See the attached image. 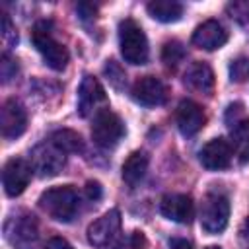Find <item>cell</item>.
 Masks as SVG:
<instances>
[{
	"instance_id": "obj_7",
	"label": "cell",
	"mask_w": 249,
	"mask_h": 249,
	"mask_svg": "<svg viewBox=\"0 0 249 249\" xmlns=\"http://www.w3.org/2000/svg\"><path fill=\"white\" fill-rule=\"evenodd\" d=\"M121 237V214L119 210H109L97 218L88 228V241L97 249H111Z\"/></svg>"
},
{
	"instance_id": "obj_16",
	"label": "cell",
	"mask_w": 249,
	"mask_h": 249,
	"mask_svg": "<svg viewBox=\"0 0 249 249\" xmlns=\"http://www.w3.org/2000/svg\"><path fill=\"white\" fill-rule=\"evenodd\" d=\"M105 101H107V95L101 84L93 76H84L78 89V113L82 117H88Z\"/></svg>"
},
{
	"instance_id": "obj_2",
	"label": "cell",
	"mask_w": 249,
	"mask_h": 249,
	"mask_svg": "<svg viewBox=\"0 0 249 249\" xmlns=\"http://www.w3.org/2000/svg\"><path fill=\"white\" fill-rule=\"evenodd\" d=\"M33 45L35 49L41 53V56L45 58V62L53 68V70H64L68 64V51L64 45H60L54 37H53V23L47 19H41L35 23L33 33H31Z\"/></svg>"
},
{
	"instance_id": "obj_22",
	"label": "cell",
	"mask_w": 249,
	"mask_h": 249,
	"mask_svg": "<svg viewBox=\"0 0 249 249\" xmlns=\"http://www.w3.org/2000/svg\"><path fill=\"white\" fill-rule=\"evenodd\" d=\"M185 58V47L179 41H167L161 49V60L167 68H177Z\"/></svg>"
},
{
	"instance_id": "obj_3",
	"label": "cell",
	"mask_w": 249,
	"mask_h": 249,
	"mask_svg": "<svg viewBox=\"0 0 249 249\" xmlns=\"http://www.w3.org/2000/svg\"><path fill=\"white\" fill-rule=\"evenodd\" d=\"M119 45L121 54L130 64H146L148 62V39L142 31V27L134 19H123L119 23Z\"/></svg>"
},
{
	"instance_id": "obj_19",
	"label": "cell",
	"mask_w": 249,
	"mask_h": 249,
	"mask_svg": "<svg viewBox=\"0 0 249 249\" xmlns=\"http://www.w3.org/2000/svg\"><path fill=\"white\" fill-rule=\"evenodd\" d=\"M146 169H148V156L144 152H132L126 161L123 163V181L130 187L138 185L144 175H146Z\"/></svg>"
},
{
	"instance_id": "obj_5",
	"label": "cell",
	"mask_w": 249,
	"mask_h": 249,
	"mask_svg": "<svg viewBox=\"0 0 249 249\" xmlns=\"http://www.w3.org/2000/svg\"><path fill=\"white\" fill-rule=\"evenodd\" d=\"M226 124L231 136V148L239 158V163L249 161V117L241 103H231L226 111Z\"/></svg>"
},
{
	"instance_id": "obj_6",
	"label": "cell",
	"mask_w": 249,
	"mask_h": 249,
	"mask_svg": "<svg viewBox=\"0 0 249 249\" xmlns=\"http://www.w3.org/2000/svg\"><path fill=\"white\" fill-rule=\"evenodd\" d=\"M230 218V200L222 193H208L200 208V226L206 233H220L226 230Z\"/></svg>"
},
{
	"instance_id": "obj_10",
	"label": "cell",
	"mask_w": 249,
	"mask_h": 249,
	"mask_svg": "<svg viewBox=\"0 0 249 249\" xmlns=\"http://www.w3.org/2000/svg\"><path fill=\"white\" fill-rule=\"evenodd\" d=\"M167 95H169L167 86L160 78H156V76H142L132 86V97H134V101L140 103V105H144V107L163 105L167 101Z\"/></svg>"
},
{
	"instance_id": "obj_17",
	"label": "cell",
	"mask_w": 249,
	"mask_h": 249,
	"mask_svg": "<svg viewBox=\"0 0 249 249\" xmlns=\"http://www.w3.org/2000/svg\"><path fill=\"white\" fill-rule=\"evenodd\" d=\"M226 41H228V31L216 19H208L200 23L193 33V45L204 51H216L222 45H226Z\"/></svg>"
},
{
	"instance_id": "obj_23",
	"label": "cell",
	"mask_w": 249,
	"mask_h": 249,
	"mask_svg": "<svg viewBox=\"0 0 249 249\" xmlns=\"http://www.w3.org/2000/svg\"><path fill=\"white\" fill-rule=\"evenodd\" d=\"M103 72H105V76H107L109 84H111L115 89H123V88H124V84H126L124 70H123V68H121V66H119L115 60H109V62L105 64Z\"/></svg>"
},
{
	"instance_id": "obj_24",
	"label": "cell",
	"mask_w": 249,
	"mask_h": 249,
	"mask_svg": "<svg viewBox=\"0 0 249 249\" xmlns=\"http://www.w3.org/2000/svg\"><path fill=\"white\" fill-rule=\"evenodd\" d=\"M230 76L233 82H247L249 80V58H237L230 66Z\"/></svg>"
},
{
	"instance_id": "obj_15",
	"label": "cell",
	"mask_w": 249,
	"mask_h": 249,
	"mask_svg": "<svg viewBox=\"0 0 249 249\" xmlns=\"http://www.w3.org/2000/svg\"><path fill=\"white\" fill-rule=\"evenodd\" d=\"M175 123H177V128L181 130V134L193 136V134H196L204 126L206 115H204V111H202V107L198 103H195L191 99H183L177 105Z\"/></svg>"
},
{
	"instance_id": "obj_33",
	"label": "cell",
	"mask_w": 249,
	"mask_h": 249,
	"mask_svg": "<svg viewBox=\"0 0 249 249\" xmlns=\"http://www.w3.org/2000/svg\"><path fill=\"white\" fill-rule=\"evenodd\" d=\"M206 249H220V247H216V245H212V247H206Z\"/></svg>"
},
{
	"instance_id": "obj_1",
	"label": "cell",
	"mask_w": 249,
	"mask_h": 249,
	"mask_svg": "<svg viewBox=\"0 0 249 249\" xmlns=\"http://www.w3.org/2000/svg\"><path fill=\"white\" fill-rule=\"evenodd\" d=\"M39 206L53 220L66 224L76 218L78 208H80V196H78V191L70 185L53 187V189H47L39 196Z\"/></svg>"
},
{
	"instance_id": "obj_21",
	"label": "cell",
	"mask_w": 249,
	"mask_h": 249,
	"mask_svg": "<svg viewBox=\"0 0 249 249\" xmlns=\"http://www.w3.org/2000/svg\"><path fill=\"white\" fill-rule=\"evenodd\" d=\"M51 142L60 148L64 154H76V152H82L84 150V142L80 138L78 132L70 130V128H60V130H54L51 134Z\"/></svg>"
},
{
	"instance_id": "obj_26",
	"label": "cell",
	"mask_w": 249,
	"mask_h": 249,
	"mask_svg": "<svg viewBox=\"0 0 249 249\" xmlns=\"http://www.w3.org/2000/svg\"><path fill=\"white\" fill-rule=\"evenodd\" d=\"M228 12L233 19H237L241 23L249 21V2H233L228 6Z\"/></svg>"
},
{
	"instance_id": "obj_14",
	"label": "cell",
	"mask_w": 249,
	"mask_h": 249,
	"mask_svg": "<svg viewBox=\"0 0 249 249\" xmlns=\"http://www.w3.org/2000/svg\"><path fill=\"white\" fill-rule=\"evenodd\" d=\"M0 123H2V136L12 140L23 134L25 126H27V113L23 109V105L18 99H6L2 105V115H0Z\"/></svg>"
},
{
	"instance_id": "obj_27",
	"label": "cell",
	"mask_w": 249,
	"mask_h": 249,
	"mask_svg": "<svg viewBox=\"0 0 249 249\" xmlns=\"http://www.w3.org/2000/svg\"><path fill=\"white\" fill-rule=\"evenodd\" d=\"M2 39H4L6 47H10V45H14L18 41V33H16V29H14V25H12L8 16L2 18Z\"/></svg>"
},
{
	"instance_id": "obj_30",
	"label": "cell",
	"mask_w": 249,
	"mask_h": 249,
	"mask_svg": "<svg viewBox=\"0 0 249 249\" xmlns=\"http://www.w3.org/2000/svg\"><path fill=\"white\" fill-rule=\"evenodd\" d=\"M45 249H74V247L66 239H62V237H53V239L47 241V247Z\"/></svg>"
},
{
	"instance_id": "obj_18",
	"label": "cell",
	"mask_w": 249,
	"mask_h": 249,
	"mask_svg": "<svg viewBox=\"0 0 249 249\" xmlns=\"http://www.w3.org/2000/svg\"><path fill=\"white\" fill-rule=\"evenodd\" d=\"M185 84L200 93H212L214 89V72L206 62H193L185 72Z\"/></svg>"
},
{
	"instance_id": "obj_20",
	"label": "cell",
	"mask_w": 249,
	"mask_h": 249,
	"mask_svg": "<svg viewBox=\"0 0 249 249\" xmlns=\"http://www.w3.org/2000/svg\"><path fill=\"white\" fill-rule=\"evenodd\" d=\"M148 14L158 21L171 23L183 16V4L175 0H154L148 4Z\"/></svg>"
},
{
	"instance_id": "obj_12",
	"label": "cell",
	"mask_w": 249,
	"mask_h": 249,
	"mask_svg": "<svg viewBox=\"0 0 249 249\" xmlns=\"http://www.w3.org/2000/svg\"><path fill=\"white\" fill-rule=\"evenodd\" d=\"M231 156H233V148L226 138H212L198 152L200 163L212 171L226 169L231 163Z\"/></svg>"
},
{
	"instance_id": "obj_28",
	"label": "cell",
	"mask_w": 249,
	"mask_h": 249,
	"mask_svg": "<svg viewBox=\"0 0 249 249\" xmlns=\"http://www.w3.org/2000/svg\"><path fill=\"white\" fill-rule=\"evenodd\" d=\"M86 195H88V198L89 200H99L101 198V195H103V191H101V185L97 183V181H88V185H86Z\"/></svg>"
},
{
	"instance_id": "obj_8",
	"label": "cell",
	"mask_w": 249,
	"mask_h": 249,
	"mask_svg": "<svg viewBox=\"0 0 249 249\" xmlns=\"http://www.w3.org/2000/svg\"><path fill=\"white\" fill-rule=\"evenodd\" d=\"M124 134V124L119 115L109 109H101L93 117L91 124V138L101 148H113Z\"/></svg>"
},
{
	"instance_id": "obj_9",
	"label": "cell",
	"mask_w": 249,
	"mask_h": 249,
	"mask_svg": "<svg viewBox=\"0 0 249 249\" xmlns=\"http://www.w3.org/2000/svg\"><path fill=\"white\" fill-rule=\"evenodd\" d=\"M64 152L56 148L51 140L41 142L31 150V167L41 175V177H53L64 167Z\"/></svg>"
},
{
	"instance_id": "obj_4",
	"label": "cell",
	"mask_w": 249,
	"mask_h": 249,
	"mask_svg": "<svg viewBox=\"0 0 249 249\" xmlns=\"http://www.w3.org/2000/svg\"><path fill=\"white\" fill-rule=\"evenodd\" d=\"M4 235L16 249H35L39 243V226L35 216L29 212L12 214L4 224Z\"/></svg>"
},
{
	"instance_id": "obj_32",
	"label": "cell",
	"mask_w": 249,
	"mask_h": 249,
	"mask_svg": "<svg viewBox=\"0 0 249 249\" xmlns=\"http://www.w3.org/2000/svg\"><path fill=\"white\" fill-rule=\"evenodd\" d=\"M191 241H187L185 237H173L169 239V249H191Z\"/></svg>"
},
{
	"instance_id": "obj_25",
	"label": "cell",
	"mask_w": 249,
	"mask_h": 249,
	"mask_svg": "<svg viewBox=\"0 0 249 249\" xmlns=\"http://www.w3.org/2000/svg\"><path fill=\"white\" fill-rule=\"evenodd\" d=\"M18 72V62L8 54L4 53L2 54V62H0V74H2V80L4 82H10Z\"/></svg>"
},
{
	"instance_id": "obj_29",
	"label": "cell",
	"mask_w": 249,
	"mask_h": 249,
	"mask_svg": "<svg viewBox=\"0 0 249 249\" xmlns=\"http://www.w3.org/2000/svg\"><path fill=\"white\" fill-rule=\"evenodd\" d=\"M76 12L80 14L82 19H93L97 8H95L93 4H78V6H76Z\"/></svg>"
},
{
	"instance_id": "obj_13",
	"label": "cell",
	"mask_w": 249,
	"mask_h": 249,
	"mask_svg": "<svg viewBox=\"0 0 249 249\" xmlns=\"http://www.w3.org/2000/svg\"><path fill=\"white\" fill-rule=\"evenodd\" d=\"M160 210L167 220L177 222V224H191L195 218L193 198L189 195H181V193L165 195L160 202Z\"/></svg>"
},
{
	"instance_id": "obj_11",
	"label": "cell",
	"mask_w": 249,
	"mask_h": 249,
	"mask_svg": "<svg viewBox=\"0 0 249 249\" xmlns=\"http://www.w3.org/2000/svg\"><path fill=\"white\" fill-rule=\"evenodd\" d=\"M31 163H27L21 158H12L10 161H6L2 171V183L8 196H18L25 191L31 179Z\"/></svg>"
},
{
	"instance_id": "obj_31",
	"label": "cell",
	"mask_w": 249,
	"mask_h": 249,
	"mask_svg": "<svg viewBox=\"0 0 249 249\" xmlns=\"http://www.w3.org/2000/svg\"><path fill=\"white\" fill-rule=\"evenodd\" d=\"M239 241H241V245L245 247V249H249V218L241 224V228H239Z\"/></svg>"
}]
</instances>
